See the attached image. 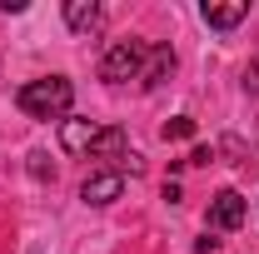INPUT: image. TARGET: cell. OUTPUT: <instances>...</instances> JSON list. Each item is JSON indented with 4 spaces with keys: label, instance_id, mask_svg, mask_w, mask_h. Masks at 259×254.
<instances>
[{
    "label": "cell",
    "instance_id": "obj_1",
    "mask_svg": "<svg viewBox=\"0 0 259 254\" xmlns=\"http://www.w3.org/2000/svg\"><path fill=\"white\" fill-rule=\"evenodd\" d=\"M15 105H20L30 120H65V115H70V105H75V85H70L65 75H45V80L20 85Z\"/></svg>",
    "mask_w": 259,
    "mask_h": 254
},
{
    "label": "cell",
    "instance_id": "obj_2",
    "mask_svg": "<svg viewBox=\"0 0 259 254\" xmlns=\"http://www.w3.org/2000/svg\"><path fill=\"white\" fill-rule=\"evenodd\" d=\"M145 40H115L105 55H100V80L110 85H125V80H140V65H145Z\"/></svg>",
    "mask_w": 259,
    "mask_h": 254
},
{
    "label": "cell",
    "instance_id": "obj_3",
    "mask_svg": "<svg viewBox=\"0 0 259 254\" xmlns=\"http://www.w3.org/2000/svg\"><path fill=\"white\" fill-rule=\"evenodd\" d=\"M120 194H125V175H120V170H100V175H90V180L80 185V199H85V204H95V209L115 204Z\"/></svg>",
    "mask_w": 259,
    "mask_h": 254
},
{
    "label": "cell",
    "instance_id": "obj_4",
    "mask_svg": "<svg viewBox=\"0 0 259 254\" xmlns=\"http://www.w3.org/2000/svg\"><path fill=\"white\" fill-rule=\"evenodd\" d=\"M239 224H244V194L220 190L209 199V229H239Z\"/></svg>",
    "mask_w": 259,
    "mask_h": 254
},
{
    "label": "cell",
    "instance_id": "obj_5",
    "mask_svg": "<svg viewBox=\"0 0 259 254\" xmlns=\"http://www.w3.org/2000/svg\"><path fill=\"white\" fill-rule=\"evenodd\" d=\"M175 75V50L169 45H150L145 50V65H140V90H155Z\"/></svg>",
    "mask_w": 259,
    "mask_h": 254
},
{
    "label": "cell",
    "instance_id": "obj_6",
    "mask_svg": "<svg viewBox=\"0 0 259 254\" xmlns=\"http://www.w3.org/2000/svg\"><path fill=\"white\" fill-rule=\"evenodd\" d=\"M95 135H100L95 120H60V145L70 150V155H90Z\"/></svg>",
    "mask_w": 259,
    "mask_h": 254
},
{
    "label": "cell",
    "instance_id": "obj_7",
    "mask_svg": "<svg viewBox=\"0 0 259 254\" xmlns=\"http://www.w3.org/2000/svg\"><path fill=\"white\" fill-rule=\"evenodd\" d=\"M100 20H105V10H100L95 0H65V25H70L75 35L100 30Z\"/></svg>",
    "mask_w": 259,
    "mask_h": 254
},
{
    "label": "cell",
    "instance_id": "obj_8",
    "mask_svg": "<svg viewBox=\"0 0 259 254\" xmlns=\"http://www.w3.org/2000/svg\"><path fill=\"white\" fill-rule=\"evenodd\" d=\"M125 155H130V140H125V130H120V125L100 130L95 145H90V159H125Z\"/></svg>",
    "mask_w": 259,
    "mask_h": 254
},
{
    "label": "cell",
    "instance_id": "obj_9",
    "mask_svg": "<svg viewBox=\"0 0 259 254\" xmlns=\"http://www.w3.org/2000/svg\"><path fill=\"white\" fill-rule=\"evenodd\" d=\"M244 15H249V0H234V5H204V25H214V30H234Z\"/></svg>",
    "mask_w": 259,
    "mask_h": 254
},
{
    "label": "cell",
    "instance_id": "obj_10",
    "mask_svg": "<svg viewBox=\"0 0 259 254\" xmlns=\"http://www.w3.org/2000/svg\"><path fill=\"white\" fill-rule=\"evenodd\" d=\"M190 135H194V120H190V115H175V120L164 125V140H190Z\"/></svg>",
    "mask_w": 259,
    "mask_h": 254
},
{
    "label": "cell",
    "instance_id": "obj_11",
    "mask_svg": "<svg viewBox=\"0 0 259 254\" xmlns=\"http://www.w3.org/2000/svg\"><path fill=\"white\" fill-rule=\"evenodd\" d=\"M30 175L35 180H55V164H45V155H30Z\"/></svg>",
    "mask_w": 259,
    "mask_h": 254
},
{
    "label": "cell",
    "instance_id": "obj_12",
    "mask_svg": "<svg viewBox=\"0 0 259 254\" xmlns=\"http://www.w3.org/2000/svg\"><path fill=\"white\" fill-rule=\"evenodd\" d=\"M244 90H249V95L259 100V55L249 60V70H244Z\"/></svg>",
    "mask_w": 259,
    "mask_h": 254
},
{
    "label": "cell",
    "instance_id": "obj_13",
    "mask_svg": "<svg viewBox=\"0 0 259 254\" xmlns=\"http://www.w3.org/2000/svg\"><path fill=\"white\" fill-rule=\"evenodd\" d=\"M209 159H214V150H209V145H199V150L190 155V164H209Z\"/></svg>",
    "mask_w": 259,
    "mask_h": 254
}]
</instances>
